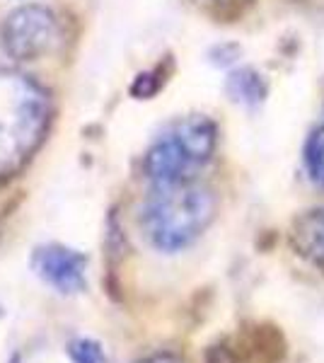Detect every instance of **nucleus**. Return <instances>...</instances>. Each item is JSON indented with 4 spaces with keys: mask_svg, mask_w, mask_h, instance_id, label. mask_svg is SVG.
<instances>
[{
    "mask_svg": "<svg viewBox=\"0 0 324 363\" xmlns=\"http://www.w3.org/2000/svg\"><path fill=\"white\" fill-rule=\"evenodd\" d=\"M216 216V201L194 182L152 186L140 208V228L155 250L174 255L203 235Z\"/></svg>",
    "mask_w": 324,
    "mask_h": 363,
    "instance_id": "obj_1",
    "label": "nucleus"
},
{
    "mask_svg": "<svg viewBox=\"0 0 324 363\" xmlns=\"http://www.w3.org/2000/svg\"><path fill=\"white\" fill-rule=\"evenodd\" d=\"M49 126V95L32 78L0 70V179L32 157Z\"/></svg>",
    "mask_w": 324,
    "mask_h": 363,
    "instance_id": "obj_2",
    "label": "nucleus"
},
{
    "mask_svg": "<svg viewBox=\"0 0 324 363\" xmlns=\"http://www.w3.org/2000/svg\"><path fill=\"white\" fill-rule=\"evenodd\" d=\"M218 128L208 116H186L172 124L145 155L143 169L152 186L194 182L196 172L213 157Z\"/></svg>",
    "mask_w": 324,
    "mask_h": 363,
    "instance_id": "obj_3",
    "label": "nucleus"
},
{
    "mask_svg": "<svg viewBox=\"0 0 324 363\" xmlns=\"http://www.w3.org/2000/svg\"><path fill=\"white\" fill-rule=\"evenodd\" d=\"M5 54L17 61H37L49 54L58 42V20L39 5H25L5 17L0 29Z\"/></svg>",
    "mask_w": 324,
    "mask_h": 363,
    "instance_id": "obj_4",
    "label": "nucleus"
},
{
    "mask_svg": "<svg viewBox=\"0 0 324 363\" xmlns=\"http://www.w3.org/2000/svg\"><path fill=\"white\" fill-rule=\"evenodd\" d=\"M32 269L44 284L63 296L80 294L87 286V257L66 245H39L32 252Z\"/></svg>",
    "mask_w": 324,
    "mask_h": 363,
    "instance_id": "obj_5",
    "label": "nucleus"
},
{
    "mask_svg": "<svg viewBox=\"0 0 324 363\" xmlns=\"http://www.w3.org/2000/svg\"><path fill=\"white\" fill-rule=\"evenodd\" d=\"M293 247L303 259L324 272V206L305 211L293 223Z\"/></svg>",
    "mask_w": 324,
    "mask_h": 363,
    "instance_id": "obj_6",
    "label": "nucleus"
},
{
    "mask_svg": "<svg viewBox=\"0 0 324 363\" xmlns=\"http://www.w3.org/2000/svg\"><path fill=\"white\" fill-rule=\"evenodd\" d=\"M228 92L235 102L245 104V107H252V104H259L267 97V83H264L257 70L240 68L228 78Z\"/></svg>",
    "mask_w": 324,
    "mask_h": 363,
    "instance_id": "obj_7",
    "label": "nucleus"
},
{
    "mask_svg": "<svg viewBox=\"0 0 324 363\" xmlns=\"http://www.w3.org/2000/svg\"><path fill=\"white\" fill-rule=\"evenodd\" d=\"M303 160H305V169H308V177L324 189V114L320 124L312 128L308 140H305Z\"/></svg>",
    "mask_w": 324,
    "mask_h": 363,
    "instance_id": "obj_8",
    "label": "nucleus"
},
{
    "mask_svg": "<svg viewBox=\"0 0 324 363\" xmlns=\"http://www.w3.org/2000/svg\"><path fill=\"white\" fill-rule=\"evenodd\" d=\"M66 351L70 363H109L107 351L92 337H75Z\"/></svg>",
    "mask_w": 324,
    "mask_h": 363,
    "instance_id": "obj_9",
    "label": "nucleus"
},
{
    "mask_svg": "<svg viewBox=\"0 0 324 363\" xmlns=\"http://www.w3.org/2000/svg\"><path fill=\"white\" fill-rule=\"evenodd\" d=\"M135 363H181V361L177 359L174 354H152V356H145V359H140Z\"/></svg>",
    "mask_w": 324,
    "mask_h": 363,
    "instance_id": "obj_10",
    "label": "nucleus"
},
{
    "mask_svg": "<svg viewBox=\"0 0 324 363\" xmlns=\"http://www.w3.org/2000/svg\"><path fill=\"white\" fill-rule=\"evenodd\" d=\"M10 363H20V354H13V359H10Z\"/></svg>",
    "mask_w": 324,
    "mask_h": 363,
    "instance_id": "obj_11",
    "label": "nucleus"
},
{
    "mask_svg": "<svg viewBox=\"0 0 324 363\" xmlns=\"http://www.w3.org/2000/svg\"><path fill=\"white\" fill-rule=\"evenodd\" d=\"M0 315H3V308H0Z\"/></svg>",
    "mask_w": 324,
    "mask_h": 363,
    "instance_id": "obj_12",
    "label": "nucleus"
}]
</instances>
